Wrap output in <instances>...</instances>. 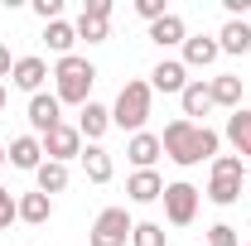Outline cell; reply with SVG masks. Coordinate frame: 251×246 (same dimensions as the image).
<instances>
[{"label": "cell", "instance_id": "obj_1", "mask_svg": "<svg viewBox=\"0 0 251 246\" xmlns=\"http://www.w3.org/2000/svg\"><path fill=\"white\" fill-rule=\"evenodd\" d=\"M218 145L222 135L213 125H193V121H169L164 125V135H159V150L169 154L179 169H193V164H203V159H218Z\"/></svg>", "mask_w": 251, "mask_h": 246}, {"label": "cell", "instance_id": "obj_2", "mask_svg": "<svg viewBox=\"0 0 251 246\" xmlns=\"http://www.w3.org/2000/svg\"><path fill=\"white\" fill-rule=\"evenodd\" d=\"M92 82H97V68L87 58L68 53V58L53 63V97L68 101V106H87L92 101Z\"/></svg>", "mask_w": 251, "mask_h": 246}, {"label": "cell", "instance_id": "obj_3", "mask_svg": "<svg viewBox=\"0 0 251 246\" xmlns=\"http://www.w3.org/2000/svg\"><path fill=\"white\" fill-rule=\"evenodd\" d=\"M150 82H126L121 92H116V106H111V125H121V130H130V135H140L145 130V121H150Z\"/></svg>", "mask_w": 251, "mask_h": 246}, {"label": "cell", "instance_id": "obj_4", "mask_svg": "<svg viewBox=\"0 0 251 246\" xmlns=\"http://www.w3.org/2000/svg\"><path fill=\"white\" fill-rule=\"evenodd\" d=\"M242 179H247L242 154H218V159H213V179H208V203L232 208V203L242 198Z\"/></svg>", "mask_w": 251, "mask_h": 246}, {"label": "cell", "instance_id": "obj_5", "mask_svg": "<svg viewBox=\"0 0 251 246\" xmlns=\"http://www.w3.org/2000/svg\"><path fill=\"white\" fill-rule=\"evenodd\" d=\"M130 232H135V222H130L126 208H101L92 222V246H126Z\"/></svg>", "mask_w": 251, "mask_h": 246}, {"label": "cell", "instance_id": "obj_6", "mask_svg": "<svg viewBox=\"0 0 251 246\" xmlns=\"http://www.w3.org/2000/svg\"><path fill=\"white\" fill-rule=\"evenodd\" d=\"M198 198H203V193L193 184H184V179H179V184H164V217H169L174 227H188V222L198 217Z\"/></svg>", "mask_w": 251, "mask_h": 246}, {"label": "cell", "instance_id": "obj_7", "mask_svg": "<svg viewBox=\"0 0 251 246\" xmlns=\"http://www.w3.org/2000/svg\"><path fill=\"white\" fill-rule=\"evenodd\" d=\"M77 39H87V44H106V39H111V0H87V5H82Z\"/></svg>", "mask_w": 251, "mask_h": 246}, {"label": "cell", "instance_id": "obj_8", "mask_svg": "<svg viewBox=\"0 0 251 246\" xmlns=\"http://www.w3.org/2000/svg\"><path fill=\"white\" fill-rule=\"evenodd\" d=\"M44 154L53 159V164H68V159H82V130L77 125H53L49 135H44Z\"/></svg>", "mask_w": 251, "mask_h": 246}, {"label": "cell", "instance_id": "obj_9", "mask_svg": "<svg viewBox=\"0 0 251 246\" xmlns=\"http://www.w3.org/2000/svg\"><path fill=\"white\" fill-rule=\"evenodd\" d=\"M25 116H29V125L39 130V140H44L53 125H63V101L53 92H39V97H29V111H25Z\"/></svg>", "mask_w": 251, "mask_h": 246}, {"label": "cell", "instance_id": "obj_10", "mask_svg": "<svg viewBox=\"0 0 251 246\" xmlns=\"http://www.w3.org/2000/svg\"><path fill=\"white\" fill-rule=\"evenodd\" d=\"M188 82V68H184V58H159L155 63V73H150V92H184Z\"/></svg>", "mask_w": 251, "mask_h": 246}, {"label": "cell", "instance_id": "obj_11", "mask_svg": "<svg viewBox=\"0 0 251 246\" xmlns=\"http://www.w3.org/2000/svg\"><path fill=\"white\" fill-rule=\"evenodd\" d=\"M44 77H53L44 58H34V53H29V58H15V73H10V82H15L20 92L39 97V92H44Z\"/></svg>", "mask_w": 251, "mask_h": 246}, {"label": "cell", "instance_id": "obj_12", "mask_svg": "<svg viewBox=\"0 0 251 246\" xmlns=\"http://www.w3.org/2000/svg\"><path fill=\"white\" fill-rule=\"evenodd\" d=\"M5 159H10V164H15V169H39V164H44V140H39V135H15V140H10V150H5Z\"/></svg>", "mask_w": 251, "mask_h": 246}, {"label": "cell", "instance_id": "obj_13", "mask_svg": "<svg viewBox=\"0 0 251 246\" xmlns=\"http://www.w3.org/2000/svg\"><path fill=\"white\" fill-rule=\"evenodd\" d=\"M126 193H130V203H159L164 198V179H159L155 169H135L126 179Z\"/></svg>", "mask_w": 251, "mask_h": 246}, {"label": "cell", "instance_id": "obj_14", "mask_svg": "<svg viewBox=\"0 0 251 246\" xmlns=\"http://www.w3.org/2000/svg\"><path fill=\"white\" fill-rule=\"evenodd\" d=\"M159 135H150V130H140V135H130L126 140V159L135 164V169H155V159H159Z\"/></svg>", "mask_w": 251, "mask_h": 246}, {"label": "cell", "instance_id": "obj_15", "mask_svg": "<svg viewBox=\"0 0 251 246\" xmlns=\"http://www.w3.org/2000/svg\"><path fill=\"white\" fill-rule=\"evenodd\" d=\"M179 101H184V121H193V125H198V116H208V111H213V92H208V82H203V77H193L184 92H179Z\"/></svg>", "mask_w": 251, "mask_h": 246}, {"label": "cell", "instance_id": "obj_16", "mask_svg": "<svg viewBox=\"0 0 251 246\" xmlns=\"http://www.w3.org/2000/svg\"><path fill=\"white\" fill-rule=\"evenodd\" d=\"M77 130H82V140H101L106 130H111V106H101V101H87L82 106V116H77Z\"/></svg>", "mask_w": 251, "mask_h": 246}, {"label": "cell", "instance_id": "obj_17", "mask_svg": "<svg viewBox=\"0 0 251 246\" xmlns=\"http://www.w3.org/2000/svg\"><path fill=\"white\" fill-rule=\"evenodd\" d=\"M218 39H208V34H188L184 39V68H208V63H218Z\"/></svg>", "mask_w": 251, "mask_h": 246}, {"label": "cell", "instance_id": "obj_18", "mask_svg": "<svg viewBox=\"0 0 251 246\" xmlns=\"http://www.w3.org/2000/svg\"><path fill=\"white\" fill-rule=\"evenodd\" d=\"M184 39H188V29H184V20H179L174 10L150 25V44H159V49H184Z\"/></svg>", "mask_w": 251, "mask_h": 246}, {"label": "cell", "instance_id": "obj_19", "mask_svg": "<svg viewBox=\"0 0 251 246\" xmlns=\"http://www.w3.org/2000/svg\"><path fill=\"white\" fill-rule=\"evenodd\" d=\"M208 92H213V106L242 111V77H232V73H222V77H208Z\"/></svg>", "mask_w": 251, "mask_h": 246}, {"label": "cell", "instance_id": "obj_20", "mask_svg": "<svg viewBox=\"0 0 251 246\" xmlns=\"http://www.w3.org/2000/svg\"><path fill=\"white\" fill-rule=\"evenodd\" d=\"M49 217H53V198H49V193H39V188H34V193H20V222L44 227Z\"/></svg>", "mask_w": 251, "mask_h": 246}, {"label": "cell", "instance_id": "obj_21", "mask_svg": "<svg viewBox=\"0 0 251 246\" xmlns=\"http://www.w3.org/2000/svg\"><path fill=\"white\" fill-rule=\"evenodd\" d=\"M227 145L242 154V159H251V111H247V106L227 116Z\"/></svg>", "mask_w": 251, "mask_h": 246}, {"label": "cell", "instance_id": "obj_22", "mask_svg": "<svg viewBox=\"0 0 251 246\" xmlns=\"http://www.w3.org/2000/svg\"><path fill=\"white\" fill-rule=\"evenodd\" d=\"M82 174H87L92 184H111L116 164H111V154L101 150V145H87V150H82Z\"/></svg>", "mask_w": 251, "mask_h": 246}, {"label": "cell", "instance_id": "obj_23", "mask_svg": "<svg viewBox=\"0 0 251 246\" xmlns=\"http://www.w3.org/2000/svg\"><path fill=\"white\" fill-rule=\"evenodd\" d=\"M44 44H49V53L68 58V53H73V44H77V25H68V20H53V25H44Z\"/></svg>", "mask_w": 251, "mask_h": 246}, {"label": "cell", "instance_id": "obj_24", "mask_svg": "<svg viewBox=\"0 0 251 246\" xmlns=\"http://www.w3.org/2000/svg\"><path fill=\"white\" fill-rule=\"evenodd\" d=\"M218 49L222 53H251V25L247 20H227L218 34Z\"/></svg>", "mask_w": 251, "mask_h": 246}, {"label": "cell", "instance_id": "obj_25", "mask_svg": "<svg viewBox=\"0 0 251 246\" xmlns=\"http://www.w3.org/2000/svg\"><path fill=\"white\" fill-rule=\"evenodd\" d=\"M34 184H39V193H63L68 188V164H53V159H44L39 169H34Z\"/></svg>", "mask_w": 251, "mask_h": 246}, {"label": "cell", "instance_id": "obj_26", "mask_svg": "<svg viewBox=\"0 0 251 246\" xmlns=\"http://www.w3.org/2000/svg\"><path fill=\"white\" fill-rule=\"evenodd\" d=\"M164 242H169V232L159 222H135V232H130V246H164Z\"/></svg>", "mask_w": 251, "mask_h": 246}, {"label": "cell", "instance_id": "obj_27", "mask_svg": "<svg viewBox=\"0 0 251 246\" xmlns=\"http://www.w3.org/2000/svg\"><path fill=\"white\" fill-rule=\"evenodd\" d=\"M10 222H20V198L0 184V232H10Z\"/></svg>", "mask_w": 251, "mask_h": 246}, {"label": "cell", "instance_id": "obj_28", "mask_svg": "<svg viewBox=\"0 0 251 246\" xmlns=\"http://www.w3.org/2000/svg\"><path fill=\"white\" fill-rule=\"evenodd\" d=\"M208 246H242L237 242V227H232V222H213V227H208Z\"/></svg>", "mask_w": 251, "mask_h": 246}, {"label": "cell", "instance_id": "obj_29", "mask_svg": "<svg viewBox=\"0 0 251 246\" xmlns=\"http://www.w3.org/2000/svg\"><path fill=\"white\" fill-rule=\"evenodd\" d=\"M135 15H140L145 25H155V20L169 15V5H164V0H135Z\"/></svg>", "mask_w": 251, "mask_h": 246}, {"label": "cell", "instance_id": "obj_30", "mask_svg": "<svg viewBox=\"0 0 251 246\" xmlns=\"http://www.w3.org/2000/svg\"><path fill=\"white\" fill-rule=\"evenodd\" d=\"M34 15L44 25H53V20H63V0H34Z\"/></svg>", "mask_w": 251, "mask_h": 246}, {"label": "cell", "instance_id": "obj_31", "mask_svg": "<svg viewBox=\"0 0 251 246\" xmlns=\"http://www.w3.org/2000/svg\"><path fill=\"white\" fill-rule=\"evenodd\" d=\"M10 73H15V58H10V49L0 44V77H10Z\"/></svg>", "mask_w": 251, "mask_h": 246}, {"label": "cell", "instance_id": "obj_32", "mask_svg": "<svg viewBox=\"0 0 251 246\" xmlns=\"http://www.w3.org/2000/svg\"><path fill=\"white\" fill-rule=\"evenodd\" d=\"M0 111H5V82H0Z\"/></svg>", "mask_w": 251, "mask_h": 246}, {"label": "cell", "instance_id": "obj_33", "mask_svg": "<svg viewBox=\"0 0 251 246\" xmlns=\"http://www.w3.org/2000/svg\"><path fill=\"white\" fill-rule=\"evenodd\" d=\"M0 164H5V145H0Z\"/></svg>", "mask_w": 251, "mask_h": 246}, {"label": "cell", "instance_id": "obj_34", "mask_svg": "<svg viewBox=\"0 0 251 246\" xmlns=\"http://www.w3.org/2000/svg\"><path fill=\"white\" fill-rule=\"evenodd\" d=\"M247 179H251V164H247Z\"/></svg>", "mask_w": 251, "mask_h": 246}, {"label": "cell", "instance_id": "obj_35", "mask_svg": "<svg viewBox=\"0 0 251 246\" xmlns=\"http://www.w3.org/2000/svg\"><path fill=\"white\" fill-rule=\"evenodd\" d=\"M247 246H251V242H247Z\"/></svg>", "mask_w": 251, "mask_h": 246}]
</instances>
